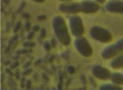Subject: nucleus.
<instances>
[{"mask_svg":"<svg viewBox=\"0 0 123 90\" xmlns=\"http://www.w3.org/2000/svg\"><path fill=\"white\" fill-rule=\"evenodd\" d=\"M39 29H40V27L37 25H35L34 27V28H33L34 30V31H35V32H37L39 30Z\"/></svg>","mask_w":123,"mask_h":90,"instance_id":"nucleus-28","label":"nucleus"},{"mask_svg":"<svg viewBox=\"0 0 123 90\" xmlns=\"http://www.w3.org/2000/svg\"><path fill=\"white\" fill-rule=\"evenodd\" d=\"M90 34L92 38L101 43H108L112 39L111 32L107 29L99 26L92 27Z\"/></svg>","mask_w":123,"mask_h":90,"instance_id":"nucleus-2","label":"nucleus"},{"mask_svg":"<svg viewBox=\"0 0 123 90\" xmlns=\"http://www.w3.org/2000/svg\"><path fill=\"white\" fill-rule=\"evenodd\" d=\"M16 77L17 79H19V72H17L16 73Z\"/></svg>","mask_w":123,"mask_h":90,"instance_id":"nucleus-34","label":"nucleus"},{"mask_svg":"<svg viewBox=\"0 0 123 90\" xmlns=\"http://www.w3.org/2000/svg\"><path fill=\"white\" fill-rule=\"evenodd\" d=\"M6 71H7V72L10 75H12H12H13V74L12 73V72H11V71L10 70H8V69H7V70H6Z\"/></svg>","mask_w":123,"mask_h":90,"instance_id":"nucleus-32","label":"nucleus"},{"mask_svg":"<svg viewBox=\"0 0 123 90\" xmlns=\"http://www.w3.org/2000/svg\"><path fill=\"white\" fill-rule=\"evenodd\" d=\"M4 2H5V3H6V4H7V3H9L8 0H4Z\"/></svg>","mask_w":123,"mask_h":90,"instance_id":"nucleus-35","label":"nucleus"},{"mask_svg":"<svg viewBox=\"0 0 123 90\" xmlns=\"http://www.w3.org/2000/svg\"><path fill=\"white\" fill-rule=\"evenodd\" d=\"M69 24L71 32L74 36L80 37L84 33V26L81 18L79 16H71L69 20Z\"/></svg>","mask_w":123,"mask_h":90,"instance_id":"nucleus-5","label":"nucleus"},{"mask_svg":"<svg viewBox=\"0 0 123 90\" xmlns=\"http://www.w3.org/2000/svg\"><path fill=\"white\" fill-rule=\"evenodd\" d=\"M31 82L30 80H28L27 82V89H29L31 87Z\"/></svg>","mask_w":123,"mask_h":90,"instance_id":"nucleus-27","label":"nucleus"},{"mask_svg":"<svg viewBox=\"0 0 123 90\" xmlns=\"http://www.w3.org/2000/svg\"><path fill=\"white\" fill-rule=\"evenodd\" d=\"M63 75L62 73H60L59 75V83L58 85V88L59 89H62V82H63Z\"/></svg>","mask_w":123,"mask_h":90,"instance_id":"nucleus-14","label":"nucleus"},{"mask_svg":"<svg viewBox=\"0 0 123 90\" xmlns=\"http://www.w3.org/2000/svg\"><path fill=\"white\" fill-rule=\"evenodd\" d=\"M18 65H19V63H18V62H16L15 63H13V64L11 66V68L12 69H13L14 68H15L16 67H17V66H18Z\"/></svg>","mask_w":123,"mask_h":90,"instance_id":"nucleus-22","label":"nucleus"},{"mask_svg":"<svg viewBox=\"0 0 123 90\" xmlns=\"http://www.w3.org/2000/svg\"><path fill=\"white\" fill-rule=\"evenodd\" d=\"M100 90H123V88L120 86L114 84H106L101 86Z\"/></svg>","mask_w":123,"mask_h":90,"instance_id":"nucleus-12","label":"nucleus"},{"mask_svg":"<svg viewBox=\"0 0 123 90\" xmlns=\"http://www.w3.org/2000/svg\"><path fill=\"white\" fill-rule=\"evenodd\" d=\"M44 47L45 49L47 51H50L51 49V45L49 43V42L48 41H46L44 44Z\"/></svg>","mask_w":123,"mask_h":90,"instance_id":"nucleus-15","label":"nucleus"},{"mask_svg":"<svg viewBox=\"0 0 123 90\" xmlns=\"http://www.w3.org/2000/svg\"><path fill=\"white\" fill-rule=\"evenodd\" d=\"M111 65L114 69H120L123 68V53L116 56L111 61Z\"/></svg>","mask_w":123,"mask_h":90,"instance_id":"nucleus-10","label":"nucleus"},{"mask_svg":"<svg viewBox=\"0 0 123 90\" xmlns=\"http://www.w3.org/2000/svg\"><path fill=\"white\" fill-rule=\"evenodd\" d=\"M51 46H52L53 47H55V46H56V41L55 40V39H51Z\"/></svg>","mask_w":123,"mask_h":90,"instance_id":"nucleus-23","label":"nucleus"},{"mask_svg":"<svg viewBox=\"0 0 123 90\" xmlns=\"http://www.w3.org/2000/svg\"><path fill=\"white\" fill-rule=\"evenodd\" d=\"M53 26L60 42L63 45H68L71 43V36L64 18L60 16L55 17L53 20Z\"/></svg>","mask_w":123,"mask_h":90,"instance_id":"nucleus-1","label":"nucleus"},{"mask_svg":"<svg viewBox=\"0 0 123 90\" xmlns=\"http://www.w3.org/2000/svg\"><path fill=\"white\" fill-rule=\"evenodd\" d=\"M92 73L97 78L106 81L110 79L112 73L107 68L100 65H96L92 69Z\"/></svg>","mask_w":123,"mask_h":90,"instance_id":"nucleus-7","label":"nucleus"},{"mask_svg":"<svg viewBox=\"0 0 123 90\" xmlns=\"http://www.w3.org/2000/svg\"><path fill=\"white\" fill-rule=\"evenodd\" d=\"M18 38V36H14V37L11 39V41H10V44H12V43L14 42V41H16V40Z\"/></svg>","mask_w":123,"mask_h":90,"instance_id":"nucleus-25","label":"nucleus"},{"mask_svg":"<svg viewBox=\"0 0 123 90\" xmlns=\"http://www.w3.org/2000/svg\"><path fill=\"white\" fill-rule=\"evenodd\" d=\"M21 23L20 22H19L17 23L15 27H14V33H16V32H18L19 30L20 29V28H21Z\"/></svg>","mask_w":123,"mask_h":90,"instance_id":"nucleus-16","label":"nucleus"},{"mask_svg":"<svg viewBox=\"0 0 123 90\" xmlns=\"http://www.w3.org/2000/svg\"><path fill=\"white\" fill-rule=\"evenodd\" d=\"M28 50H20V51H18V54H26V53H28Z\"/></svg>","mask_w":123,"mask_h":90,"instance_id":"nucleus-24","label":"nucleus"},{"mask_svg":"<svg viewBox=\"0 0 123 90\" xmlns=\"http://www.w3.org/2000/svg\"><path fill=\"white\" fill-rule=\"evenodd\" d=\"M31 23L29 22H27L26 23L25 25V29L27 31H29L31 29Z\"/></svg>","mask_w":123,"mask_h":90,"instance_id":"nucleus-21","label":"nucleus"},{"mask_svg":"<svg viewBox=\"0 0 123 90\" xmlns=\"http://www.w3.org/2000/svg\"><path fill=\"white\" fill-rule=\"evenodd\" d=\"M98 3H100V4H103L104 3H105L106 1V0H95Z\"/></svg>","mask_w":123,"mask_h":90,"instance_id":"nucleus-30","label":"nucleus"},{"mask_svg":"<svg viewBox=\"0 0 123 90\" xmlns=\"http://www.w3.org/2000/svg\"><path fill=\"white\" fill-rule=\"evenodd\" d=\"M59 10L64 13L68 14H77L81 12L80 3L68 2L62 3L59 5Z\"/></svg>","mask_w":123,"mask_h":90,"instance_id":"nucleus-8","label":"nucleus"},{"mask_svg":"<svg viewBox=\"0 0 123 90\" xmlns=\"http://www.w3.org/2000/svg\"><path fill=\"white\" fill-rule=\"evenodd\" d=\"M62 0V1H69V0Z\"/></svg>","mask_w":123,"mask_h":90,"instance_id":"nucleus-36","label":"nucleus"},{"mask_svg":"<svg viewBox=\"0 0 123 90\" xmlns=\"http://www.w3.org/2000/svg\"><path fill=\"white\" fill-rule=\"evenodd\" d=\"M22 16L24 18H25L26 19H28V18L30 17V15L28 14H27V13H23L22 14Z\"/></svg>","mask_w":123,"mask_h":90,"instance_id":"nucleus-26","label":"nucleus"},{"mask_svg":"<svg viewBox=\"0 0 123 90\" xmlns=\"http://www.w3.org/2000/svg\"><path fill=\"white\" fill-rule=\"evenodd\" d=\"M110 79L112 82L119 86L123 85V74L120 72H114L112 73Z\"/></svg>","mask_w":123,"mask_h":90,"instance_id":"nucleus-11","label":"nucleus"},{"mask_svg":"<svg viewBox=\"0 0 123 90\" xmlns=\"http://www.w3.org/2000/svg\"><path fill=\"white\" fill-rule=\"evenodd\" d=\"M123 52V38L116 43L106 47L103 50L102 56L106 60H109L117 56Z\"/></svg>","mask_w":123,"mask_h":90,"instance_id":"nucleus-3","label":"nucleus"},{"mask_svg":"<svg viewBox=\"0 0 123 90\" xmlns=\"http://www.w3.org/2000/svg\"><path fill=\"white\" fill-rule=\"evenodd\" d=\"M68 72L71 74H73L75 72V69L72 66H70L68 69Z\"/></svg>","mask_w":123,"mask_h":90,"instance_id":"nucleus-18","label":"nucleus"},{"mask_svg":"<svg viewBox=\"0 0 123 90\" xmlns=\"http://www.w3.org/2000/svg\"><path fill=\"white\" fill-rule=\"evenodd\" d=\"M25 47H34L35 46V43L32 41H26L23 44Z\"/></svg>","mask_w":123,"mask_h":90,"instance_id":"nucleus-13","label":"nucleus"},{"mask_svg":"<svg viewBox=\"0 0 123 90\" xmlns=\"http://www.w3.org/2000/svg\"><path fill=\"white\" fill-rule=\"evenodd\" d=\"M34 1L35 2H36L37 3H43L45 0H32Z\"/></svg>","mask_w":123,"mask_h":90,"instance_id":"nucleus-31","label":"nucleus"},{"mask_svg":"<svg viewBox=\"0 0 123 90\" xmlns=\"http://www.w3.org/2000/svg\"><path fill=\"white\" fill-rule=\"evenodd\" d=\"M46 35V30L44 28L42 29L41 32V37L42 38H44Z\"/></svg>","mask_w":123,"mask_h":90,"instance_id":"nucleus-17","label":"nucleus"},{"mask_svg":"<svg viewBox=\"0 0 123 90\" xmlns=\"http://www.w3.org/2000/svg\"><path fill=\"white\" fill-rule=\"evenodd\" d=\"M31 71H32V70H31V69L27 70H26L25 72H24V75H27L28 74H29Z\"/></svg>","mask_w":123,"mask_h":90,"instance_id":"nucleus-29","label":"nucleus"},{"mask_svg":"<svg viewBox=\"0 0 123 90\" xmlns=\"http://www.w3.org/2000/svg\"><path fill=\"white\" fill-rule=\"evenodd\" d=\"M30 64H31V63H30V62H27V63H26V64H25V65L24 67H28L29 65H30Z\"/></svg>","mask_w":123,"mask_h":90,"instance_id":"nucleus-33","label":"nucleus"},{"mask_svg":"<svg viewBox=\"0 0 123 90\" xmlns=\"http://www.w3.org/2000/svg\"><path fill=\"white\" fill-rule=\"evenodd\" d=\"M47 18V17L45 15H40V16H38L37 19L38 20L40 21H43L45 20Z\"/></svg>","mask_w":123,"mask_h":90,"instance_id":"nucleus-19","label":"nucleus"},{"mask_svg":"<svg viewBox=\"0 0 123 90\" xmlns=\"http://www.w3.org/2000/svg\"><path fill=\"white\" fill-rule=\"evenodd\" d=\"M108 11L123 14V0H111L105 6Z\"/></svg>","mask_w":123,"mask_h":90,"instance_id":"nucleus-9","label":"nucleus"},{"mask_svg":"<svg viewBox=\"0 0 123 90\" xmlns=\"http://www.w3.org/2000/svg\"><path fill=\"white\" fill-rule=\"evenodd\" d=\"M34 32H30V33H29V34L28 35H27V38H28V39H29V40L33 38L34 37Z\"/></svg>","mask_w":123,"mask_h":90,"instance_id":"nucleus-20","label":"nucleus"},{"mask_svg":"<svg viewBox=\"0 0 123 90\" xmlns=\"http://www.w3.org/2000/svg\"><path fill=\"white\" fill-rule=\"evenodd\" d=\"M75 47L82 56L89 57L93 54V49L88 41L84 37H78L74 41Z\"/></svg>","mask_w":123,"mask_h":90,"instance_id":"nucleus-4","label":"nucleus"},{"mask_svg":"<svg viewBox=\"0 0 123 90\" xmlns=\"http://www.w3.org/2000/svg\"><path fill=\"white\" fill-rule=\"evenodd\" d=\"M81 12L86 14H93L98 11L100 8L96 1L91 0H84L80 3Z\"/></svg>","mask_w":123,"mask_h":90,"instance_id":"nucleus-6","label":"nucleus"}]
</instances>
